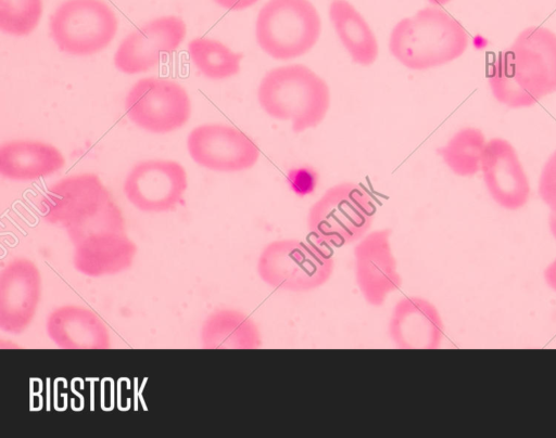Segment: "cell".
<instances>
[{
    "label": "cell",
    "instance_id": "obj_10",
    "mask_svg": "<svg viewBox=\"0 0 556 438\" xmlns=\"http://www.w3.org/2000/svg\"><path fill=\"white\" fill-rule=\"evenodd\" d=\"M187 147L198 165L222 172L250 169L260 157L258 146L244 132L219 124L195 127L188 136Z\"/></svg>",
    "mask_w": 556,
    "mask_h": 438
},
{
    "label": "cell",
    "instance_id": "obj_11",
    "mask_svg": "<svg viewBox=\"0 0 556 438\" xmlns=\"http://www.w3.org/2000/svg\"><path fill=\"white\" fill-rule=\"evenodd\" d=\"M42 293L37 265L25 257L10 260L0 271V330L18 335L36 317Z\"/></svg>",
    "mask_w": 556,
    "mask_h": 438
},
{
    "label": "cell",
    "instance_id": "obj_7",
    "mask_svg": "<svg viewBox=\"0 0 556 438\" xmlns=\"http://www.w3.org/2000/svg\"><path fill=\"white\" fill-rule=\"evenodd\" d=\"M117 17L103 0H65L50 17V35L64 53L91 55L105 49L117 31Z\"/></svg>",
    "mask_w": 556,
    "mask_h": 438
},
{
    "label": "cell",
    "instance_id": "obj_14",
    "mask_svg": "<svg viewBox=\"0 0 556 438\" xmlns=\"http://www.w3.org/2000/svg\"><path fill=\"white\" fill-rule=\"evenodd\" d=\"M112 197L94 173L66 177L50 186L39 202L41 218L63 229L92 212Z\"/></svg>",
    "mask_w": 556,
    "mask_h": 438
},
{
    "label": "cell",
    "instance_id": "obj_30",
    "mask_svg": "<svg viewBox=\"0 0 556 438\" xmlns=\"http://www.w3.org/2000/svg\"><path fill=\"white\" fill-rule=\"evenodd\" d=\"M548 228H549L552 235L556 240V215H554L552 212L548 217Z\"/></svg>",
    "mask_w": 556,
    "mask_h": 438
},
{
    "label": "cell",
    "instance_id": "obj_16",
    "mask_svg": "<svg viewBox=\"0 0 556 438\" xmlns=\"http://www.w3.org/2000/svg\"><path fill=\"white\" fill-rule=\"evenodd\" d=\"M388 332L401 349H437L443 339L444 325L432 302L419 296H406L394 306Z\"/></svg>",
    "mask_w": 556,
    "mask_h": 438
},
{
    "label": "cell",
    "instance_id": "obj_25",
    "mask_svg": "<svg viewBox=\"0 0 556 438\" xmlns=\"http://www.w3.org/2000/svg\"><path fill=\"white\" fill-rule=\"evenodd\" d=\"M42 0H0V29L10 36L29 35L38 26Z\"/></svg>",
    "mask_w": 556,
    "mask_h": 438
},
{
    "label": "cell",
    "instance_id": "obj_8",
    "mask_svg": "<svg viewBox=\"0 0 556 438\" xmlns=\"http://www.w3.org/2000/svg\"><path fill=\"white\" fill-rule=\"evenodd\" d=\"M128 118L139 128L167 133L182 127L191 114L185 88L176 81L149 77L138 80L125 99Z\"/></svg>",
    "mask_w": 556,
    "mask_h": 438
},
{
    "label": "cell",
    "instance_id": "obj_29",
    "mask_svg": "<svg viewBox=\"0 0 556 438\" xmlns=\"http://www.w3.org/2000/svg\"><path fill=\"white\" fill-rule=\"evenodd\" d=\"M544 280L546 284L556 292V259L553 260L544 270Z\"/></svg>",
    "mask_w": 556,
    "mask_h": 438
},
{
    "label": "cell",
    "instance_id": "obj_26",
    "mask_svg": "<svg viewBox=\"0 0 556 438\" xmlns=\"http://www.w3.org/2000/svg\"><path fill=\"white\" fill-rule=\"evenodd\" d=\"M539 194L551 212L556 215V151L548 157L542 168L539 179Z\"/></svg>",
    "mask_w": 556,
    "mask_h": 438
},
{
    "label": "cell",
    "instance_id": "obj_23",
    "mask_svg": "<svg viewBox=\"0 0 556 438\" xmlns=\"http://www.w3.org/2000/svg\"><path fill=\"white\" fill-rule=\"evenodd\" d=\"M485 144L484 134L480 129L466 127L458 130L439 153L456 176L471 177L481 169Z\"/></svg>",
    "mask_w": 556,
    "mask_h": 438
},
{
    "label": "cell",
    "instance_id": "obj_4",
    "mask_svg": "<svg viewBox=\"0 0 556 438\" xmlns=\"http://www.w3.org/2000/svg\"><path fill=\"white\" fill-rule=\"evenodd\" d=\"M333 268V258L327 249L296 239L268 243L256 262V272L265 284L293 293L321 287L330 280Z\"/></svg>",
    "mask_w": 556,
    "mask_h": 438
},
{
    "label": "cell",
    "instance_id": "obj_20",
    "mask_svg": "<svg viewBox=\"0 0 556 438\" xmlns=\"http://www.w3.org/2000/svg\"><path fill=\"white\" fill-rule=\"evenodd\" d=\"M200 340L204 349H257L262 346L256 323L244 312L230 308L217 309L205 318Z\"/></svg>",
    "mask_w": 556,
    "mask_h": 438
},
{
    "label": "cell",
    "instance_id": "obj_24",
    "mask_svg": "<svg viewBox=\"0 0 556 438\" xmlns=\"http://www.w3.org/2000/svg\"><path fill=\"white\" fill-rule=\"evenodd\" d=\"M72 245L84 239L105 233L126 232L124 215L112 197L84 218L64 228Z\"/></svg>",
    "mask_w": 556,
    "mask_h": 438
},
{
    "label": "cell",
    "instance_id": "obj_17",
    "mask_svg": "<svg viewBox=\"0 0 556 438\" xmlns=\"http://www.w3.org/2000/svg\"><path fill=\"white\" fill-rule=\"evenodd\" d=\"M73 246V266L89 278L119 274L132 266L138 253L127 232H105L84 239Z\"/></svg>",
    "mask_w": 556,
    "mask_h": 438
},
{
    "label": "cell",
    "instance_id": "obj_12",
    "mask_svg": "<svg viewBox=\"0 0 556 438\" xmlns=\"http://www.w3.org/2000/svg\"><path fill=\"white\" fill-rule=\"evenodd\" d=\"M187 34L185 22L174 15L154 18L131 31L118 46L115 67L134 75L149 70L172 54Z\"/></svg>",
    "mask_w": 556,
    "mask_h": 438
},
{
    "label": "cell",
    "instance_id": "obj_28",
    "mask_svg": "<svg viewBox=\"0 0 556 438\" xmlns=\"http://www.w3.org/2000/svg\"><path fill=\"white\" fill-rule=\"evenodd\" d=\"M258 0H214L219 7L231 10V11H240L248 9L255 4Z\"/></svg>",
    "mask_w": 556,
    "mask_h": 438
},
{
    "label": "cell",
    "instance_id": "obj_19",
    "mask_svg": "<svg viewBox=\"0 0 556 438\" xmlns=\"http://www.w3.org/2000/svg\"><path fill=\"white\" fill-rule=\"evenodd\" d=\"M64 165L62 153L41 141L13 140L0 147V173L9 180H38L51 176Z\"/></svg>",
    "mask_w": 556,
    "mask_h": 438
},
{
    "label": "cell",
    "instance_id": "obj_13",
    "mask_svg": "<svg viewBox=\"0 0 556 438\" xmlns=\"http://www.w3.org/2000/svg\"><path fill=\"white\" fill-rule=\"evenodd\" d=\"M391 233L390 229L372 231L354 247L355 282L365 301L374 307L382 306L403 283L391 247Z\"/></svg>",
    "mask_w": 556,
    "mask_h": 438
},
{
    "label": "cell",
    "instance_id": "obj_5",
    "mask_svg": "<svg viewBox=\"0 0 556 438\" xmlns=\"http://www.w3.org/2000/svg\"><path fill=\"white\" fill-rule=\"evenodd\" d=\"M376 205L358 183L341 182L329 188L307 215V229L319 243L343 246L359 241L370 229Z\"/></svg>",
    "mask_w": 556,
    "mask_h": 438
},
{
    "label": "cell",
    "instance_id": "obj_27",
    "mask_svg": "<svg viewBox=\"0 0 556 438\" xmlns=\"http://www.w3.org/2000/svg\"><path fill=\"white\" fill-rule=\"evenodd\" d=\"M289 179L293 192L299 195L309 194L316 186V175L314 172L309 173V169L308 171L301 169L298 170V173H290Z\"/></svg>",
    "mask_w": 556,
    "mask_h": 438
},
{
    "label": "cell",
    "instance_id": "obj_15",
    "mask_svg": "<svg viewBox=\"0 0 556 438\" xmlns=\"http://www.w3.org/2000/svg\"><path fill=\"white\" fill-rule=\"evenodd\" d=\"M484 185L502 208L517 210L530 197V182L515 147L505 139L486 142L481 159Z\"/></svg>",
    "mask_w": 556,
    "mask_h": 438
},
{
    "label": "cell",
    "instance_id": "obj_6",
    "mask_svg": "<svg viewBox=\"0 0 556 438\" xmlns=\"http://www.w3.org/2000/svg\"><path fill=\"white\" fill-rule=\"evenodd\" d=\"M320 30L319 13L309 0H268L255 22L257 44L280 61L307 53L317 43Z\"/></svg>",
    "mask_w": 556,
    "mask_h": 438
},
{
    "label": "cell",
    "instance_id": "obj_18",
    "mask_svg": "<svg viewBox=\"0 0 556 438\" xmlns=\"http://www.w3.org/2000/svg\"><path fill=\"white\" fill-rule=\"evenodd\" d=\"M50 340L61 349H109L110 331L92 310L78 305H63L46 319Z\"/></svg>",
    "mask_w": 556,
    "mask_h": 438
},
{
    "label": "cell",
    "instance_id": "obj_1",
    "mask_svg": "<svg viewBox=\"0 0 556 438\" xmlns=\"http://www.w3.org/2000/svg\"><path fill=\"white\" fill-rule=\"evenodd\" d=\"M488 81L494 98L511 108L556 92V34L541 26L521 30L492 62Z\"/></svg>",
    "mask_w": 556,
    "mask_h": 438
},
{
    "label": "cell",
    "instance_id": "obj_21",
    "mask_svg": "<svg viewBox=\"0 0 556 438\" xmlns=\"http://www.w3.org/2000/svg\"><path fill=\"white\" fill-rule=\"evenodd\" d=\"M330 22L352 61L369 66L378 57L377 38L363 15L346 0H332L329 4Z\"/></svg>",
    "mask_w": 556,
    "mask_h": 438
},
{
    "label": "cell",
    "instance_id": "obj_9",
    "mask_svg": "<svg viewBox=\"0 0 556 438\" xmlns=\"http://www.w3.org/2000/svg\"><path fill=\"white\" fill-rule=\"evenodd\" d=\"M188 186L185 167L175 160L149 159L136 164L126 176L127 201L144 212H167L181 203Z\"/></svg>",
    "mask_w": 556,
    "mask_h": 438
},
{
    "label": "cell",
    "instance_id": "obj_3",
    "mask_svg": "<svg viewBox=\"0 0 556 438\" xmlns=\"http://www.w3.org/2000/svg\"><path fill=\"white\" fill-rule=\"evenodd\" d=\"M257 100L263 111L278 120L292 123L295 133L318 126L329 110L327 82L302 64L270 69L262 78Z\"/></svg>",
    "mask_w": 556,
    "mask_h": 438
},
{
    "label": "cell",
    "instance_id": "obj_31",
    "mask_svg": "<svg viewBox=\"0 0 556 438\" xmlns=\"http://www.w3.org/2000/svg\"><path fill=\"white\" fill-rule=\"evenodd\" d=\"M451 0H428V2L430 4H432L433 7H441V5L448 3Z\"/></svg>",
    "mask_w": 556,
    "mask_h": 438
},
{
    "label": "cell",
    "instance_id": "obj_2",
    "mask_svg": "<svg viewBox=\"0 0 556 438\" xmlns=\"http://www.w3.org/2000/svg\"><path fill=\"white\" fill-rule=\"evenodd\" d=\"M468 43L469 36L456 18L438 7H429L395 24L389 50L405 67L425 70L459 57Z\"/></svg>",
    "mask_w": 556,
    "mask_h": 438
},
{
    "label": "cell",
    "instance_id": "obj_22",
    "mask_svg": "<svg viewBox=\"0 0 556 438\" xmlns=\"http://www.w3.org/2000/svg\"><path fill=\"white\" fill-rule=\"evenodd\" d=\"M188 52L195 67L206 78L220 80L240 72L243 55L218 40L194 38L188 44Z\"/></svg>",
    "mask_w": 556,
    "mask_h": 438
}]
</instances>
